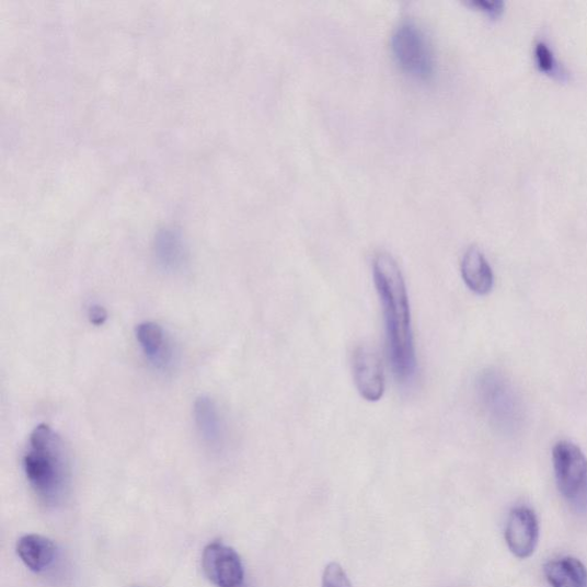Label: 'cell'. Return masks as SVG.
Wrapping results in <instances>:
<instances>
[{
	"mask_svg": "<svg viewBox=\"0 0 587 587\" xmlns=\"http://www.w3.org/2000/svg\"><path fill=\"white\" fill-rule=\"evenodd\" d=\"M373 278L383 311L388 358L398 380L407 383L417 373L418 364L406 284L393 255H376Z\"/></svg>",
	"mask_w": 587,
	"mask_h": 587,
	"instance_id": "1",
	"label": "cell"
},
{
	"mask_svg": "<svg viewBox=\"0 0 587 587\" xmlns=\"http://www.w3.org/2000/svg\"><path fill=\"white\" fill-rule=\"evenodd\" d=\"M22 468L33 492L46 507L61 505L71 485V464L61 436L50 426L38 425L30 437Z\"/></svg>",
	"mask_w": 587,
	"mask_h": 587,
	"instance_id": "2",
	"label": "cell"
},
{
	"mask_svg": "<svg viewBox=\"0 0 587 587\" xmlns=\"http://www.w3.org/2000/svg\"><path fill=\"white\" fill-rule=\"evenodd\" d=\"M479 402L488 421L500 431L513 435L525 423V406L511 382L499 371L486 370L476 382Z\"/></svg>",
	"mask_w": 587,
	"mask_h": 587,
	"instance_id": "3",
	"label": "cell"
},
{
	"mask_svg": "<svg viewBox=\"0 0 587 587\" xmlns=\"http://www.w3.org/2000/svg\"><path fill=\"white\" fill-rule=\"evenodd\" d=\"M391 50L408 76L428 80L435 71V54L424 28L413 20L401 22L391 36Z\"/></svg>",
	"mask_w": 587,
	"mask_h": 587,
	"instance_id": "4",
	"label": "cell"
},
{
	"mask_svg": "<svg viewBox=\"0 0 587 587\" xmlns=\"http://www.w3.org/2000/svg\"><path fill=\"white\" fill-rule=\"evenodd\" d=\"M553 467L559 491L574 500L587 486V459L568 440H560L553 448Z\"/></svg>",
	"mask_w": 587,
	"mask_h": 587,
	"instance_id": "5",
	"label": "cell"
},
{
	"mask_svg": "<svg viewBox=\"0 0 587 587\" xmlns=\"http://www.w3.org/2000/svg\"><path fill=\"white\" fill-rule=\"evenodd\" d=\"M203 568L207 578L217 587H240L244 569L239 554L223 543H210L203 554Z\"/></svg>",
	"mask_w": 587,
	"mask_h": 587,
	"instance_id": "6",
	"label": "cell"
},
{
	"mask_svg": "<svg viewBox=\"0 0 587 587\" xmlns=\"http://www.w3.org/2000/svg\"><path fill=\"white\" fill-rule=\"evenodd\" d=\"M354 380L359 395L367 402H379L385 390L381 359L369 346H360L353 357Z\"/></svg>",
	"mask_w": 587,
	"mask_h": 587,
	"instance_id": "7",
	"label": "cell"
},
{
	"mask_svg": "<svg viewBox=\"0 0 587 587\" xmlns=\"http://www.w3.org/2000/svg\"><path fill=\"white\" fill-rule=\"evenodd\" d=\"M505 538L514 555L519 559L531 556L540 541V523L534 511L527 506L513 508L507 520Z\"/></svg>",
	"mask_w": 587,
	"mask_h": 587,
	"instance_id": "8",
	"label": "cell"
},
{
	"mask_svg": "<svg viewBox=\"0 0 587 587\" xmlns=\"http://www.w3.org/2000/svg\"><path fill=\"white\" fill-rule=\"evenodd\" d=\"M136 337L147 360L160 372H168L174 366L173 344L164 329L153 322H143L136 329Z\"/></svg>",
	"mask_w": 587,
	"mask_h": 587,
	"instance_id": "9",
	"label": "cell"
},
{
	"mask_svg": "<svg viewBox=\"0 0 587 587\" xmlns=\"http://www.w3.org/2000/svg\"><path fill=\"white\" fill-rule=\"evenodd\" d=\"M193 417L204 445L211 450L222 448L226 440V427L216 402L208 396L199 398L194 403Z\"/></svg>",
	"mask_w": 587,
	"mask_h": 587,
	"instance_id": "10",
	"label": "cell"
},
{
	"mask_svg": "<svg viewBox=\"0 0 587 587\" xmlns=\"http://www.w3.org/2000/svg\"><path fill=\"white\" fill-rule=\"evenodd\" d=\"M461 277L476 296H487L494 288L495 276L484 254L475 246L470 248L461 260Z\"/></svg>",
	"mask_w": 587,
	"mask_h": 587,
	"instance_id": "11",
	"label": "cell"
},
{
	"mask_svg": "<svg viewBox=\"0 0 587 587\" xmlns=\"http://www.w3.org/2000/svg\"><path fill=\"white\" fill-rule=\"evenodd\" d=\"M16 553L23 565L34 573H43L54 565L57 546L41 534H26L16 543Z\"/></svg>",
	"mask_w": 587,
	"mask_h": 587,
	"instance_id": "12",
	"label": "cell"
},
{
	"mask_svg": "<svg viewBox=\"0 0 587 587\" xmlns=\"http://www.w3.org/2000/svg\"><path fill=\"white\" fill-rule=\"evenodd\" d=\"M545 576L552 587H587V571L572 556L549 562Z\"/></svg>",
	"mask_w": 587,
	"mask_h": 587,
	"instance_id": "13",
	"label": "cell"
},
{
	"mask_svg": "<svg viewBox=\"0 0 587 587\" xmlns=\"http://www.w3.org/2000/svg\"><path fill=\"white\" fill-rule=\"evenodd\" d=\"M534 61L541 71L559 80H566L567 72L555 58L552 48L544 41H540L534 46Z\"/></svg>",
	"mask_w": 587,
	"mask_h": 587,
	"instance_id": "14",
	"label": "cell"
},
{
	"mask_svg": "<svg viewBox=\"0 0 587 587\" xmlns=\"http://www.w3.org/2000/svg\"><path fill=\"white\" fill-rule=\"evenodd\" d=\"M158 260L165 272L176 273L183 265V251L177 240L164 238L158 243Z\"/></svg>",
	"mask_w": 587,
	"mask_h": 587,
	"instance_id": "15",
	"label": "cell"
},
{
	"mask_svg": "<svg viewBox=\"0 0 587 587\" xmlns=\"http://www.w3.org/2000/svg\"><path fill=\"white\" fill-rule=\"evenodd\" d=\"M323 587H353V585L345 569L336 562H331L324 571Z\"/></svg>",
	"mask_w": 587,
	"mask_h": 587,
	"instance_id": "16",
	"label": "cell"
},
{
	"mask_svg": "<svg viewBox=\"0 0 587 587\" xmlns=\"http://www.w3.org/2000/svg\"><path fill=\"white\" fill-rule=\"evenodd\" d=\"M468 4L493 18H498L505 10L503 0H470Z\"/></svg>",
	"mask_w": 587,
	"mask_h": 587,
	"instance_id": "17",
	"label": "cell"
},
{
	"mask_svg": "<svg viewBox=\"0 0 587 587\" xmlns=\"http://www.w3.org/2000/svg\"><path fill=\"white\" fill-rule=\"evenodd\" d=\"M88 318L92 325L103 326L107 322L108 313L100 304H92L88 310Z\"/></svg>",
	"mask_w": 587,
	"mask_h": 587,
	"instance_id": "18",
	"label": "cell"
}]
</instances>
